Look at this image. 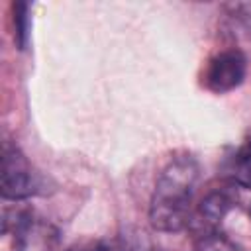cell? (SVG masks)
<instances>
[{"mask_svg": "<svg viewBox=\"0 0 251 251\" xmlns=\"http://www.w3.org/2000/svg\"><path fill=\"white\" fill-rule=\"evenodd\" d=\"M249 216H251V206H249Z\"/></svg>", "mask_w": 251, "mask_h": 251, "instance_id": "30bf717a", "label": "cell"}, {"mask_svg": "<svg viewBox=\"0 0 251 251\" xmlns=\"http://www.w3.org/2000/svg\"><path fill=\"white\" fill-rule=\"evenodd\" d=\"M233 206H235V194H233L231 182H229V186L210 190L198 206V218L208 227L206 231H216L218 226L222 224V220L229 214V210Z\"/></svg>", "mask_w": 251, "mask_h": 251, "instance_id": "5b68a950", "label": "cell"}, {"mask_svg": "<svg viewBox=\"0 0 251 251\" xmlns=\"http://www.w3.org/2000/svg\"><path fill=\"white\" fill-rule=\"evenodd\" d=\"M227 178L233 186L251 190V137L229 157Z\"/></svg>", "mask_w": 251, "mask_h": 251, "instance_id": "8992f818", "label": "cell"}, {"mask_svg": "<svg viewBox=\"0 0 251 251\" xmlns=\"http://www.w3.org/2000/svg\"><path fill=\"white\" fill-rule=\"evenodd\" d=\"M226 10H227V16H229L247 35H251V2L227 4Z\"/></svg>", "mask_w": 251, "mask_h": 251, "instance_id": "9c48e42d", "label": "cell"}, {"mask_svg": "<svg viewBox=\"0 0 251 251\" xmlns=\"http://www.w3.org/2000/svg\"><path fill=\"white\" fill-rule=\"evenodd\" d=\"M247 75V59L239 49H224L216 53L202 75L204 86L214 94H226L235 90Z\"/></svg>", "mask_w": 251, "mask_h": 251, "instance_id": "3957f363", "label": "cell"}, {"mask_svg": "<svg viewBox=\"0 0 251 251\" xmlns=\"http://www.w3.org/2000/svg\"><path fill=\"white\" fill-rule=\"evenodd\" d=\"M14 251H63L59 231L33 212H20L14 220Z\"/></svg>", "mask_w": 251, "mask_h": 251, "instance_id": "277c9868", "label": "cell"}, {"mask_svg": "<svg viewBox=\"0 0 251 251\" xmlns=\"http://www.w3.org/2000/svg\"><path fill=\"white\" fill-rule=\"evenodd\" d=\"M29 4L14 2L12 4V24H14V43L18 49H25L29 39Z\"/></svg>", "mask_w": 251, "mask_h": 251, "instance_id": "52a82bcc", "label": "cell"}, {"mask_svg": "<svg viewBox=\"0 0 251 251\" xmlns=\"http://www.w3.org/2000/svg\"><path fill=\"white\" fill-rule=\"evenodd\" d=\"M43 190L41 175L31 167L27 157L18 145L4 143L2 169H0V192L4 200H25Z\"/></svg>", "mask_w": 251, "mask_h": 251, "instance_id": "7a4b0ae2", "label": "cell"}, {"mask_svg": "<svg viewBox=\"0 0 251 251\" xmlns=\"http://www.w3.org/2000/svg\"><path fill=\"white\" fill-rule=\"evenodd\" d=\"M194 251H243L235 241H231L226 233L220 229L216 231H204L196 239Z\"/></svg>", "mask_w": 251, "mask_h": 251, "instance_id": "ba28073f", "label": "cell"}, {"mask_svg": "<svg viewBox=\"0 0 251 251\" xmlns=\"http://www.w3.org/2000/svg\"><path fill=\"white\" fill-rule=\"evenodd\" d=\"M200 167L188 153L175 155L159 173L151 200L149 224L163 233L182 231L190 224L192 198L196 192Z\"/></svg>", "mask_w": 251, "mask_h": 251, "instance_id": "6da1fadb", "label": "cell"}]
</instances>
